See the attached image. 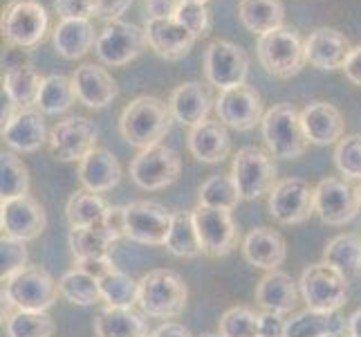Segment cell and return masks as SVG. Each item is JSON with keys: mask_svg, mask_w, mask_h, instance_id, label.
Returning <instances> with one entry per match:
<instances>
[{"mask_svg": "<svg viewBox=\"0 0 361 337\" xmlns=\"http://www.w3.org/2000/svg\"><path fill=\"white\" fill-rule=\"evenodd\" d=\"M173 115L169 104L157 97H137L121 110L119 133L130 146L144 148L157 146L171 131Z\"/></svg>", "mask_w": 361, "mask_h": 337, "instance_id": "cell-1", "label": "cell"}, {"mask_svg": "<svg viewBox=\"0 0 361 337\" xmlns=\"http://www.w3.org/2000/svg\"><path fill=\"white\" fill-rule=\"evenodd\" d=\"M189 302V288L184 279L173 270H151L140 279L142 313L155 319H176L184 313Z\"/></svg>", "mask_w": 361, "mask_h": 337, "instance_id": "cell-2", "label": "cell"}, {"mask_svg": "<svg viewBox=\"0 0 361 337\" xmlns=\"http://www.w3.org/2000/svg\"><path fill=\"white\" fill-rule=\"evenodd\" d=\"M256 54L260 66L267 70V74L279 79H290L301 72L307 64L305 61V41L301 34L292 28L271 30L256 41Z\"/></svg>", "mask_w": 361, "mask_h": 337, "instance_id": "cell-3", "label": "cell"}, {"mask_svg": "<svg viewBox=\"0 0 361 337\" xmlns=\"http://www.w3.org/2000/svg\"><path fill=\"white\" fill-rule=\"evenodd\" d=\"M260 131H263V140L274 158L296 160L305 153L307 137L301 124V112L292 104L271 106L260 122Z\"/></svg>", "mask_w": 361, "mask_h": 337, "instance_id": "cell-4", "label": "cell"}, {"mask_svg": "<svg viewBox=\"0 0 361 337\" xmlns=\"http://www.w3.org/2000/svg\"><path fill=\"white\" fill-rule=\"evenodd\" d=\"M298 290L307 308L337 313L348 302V277L326 261L307 266L298 279Z\"/></svg>", "mask_w": 361, "mask_h": 337, "instance_id": "cell-5", "label": "cell"}, {"mask_svg": "<svg viewBox=\"0 0 361 337\" xmlns=\"http://www.w3.org/2000/svg\"><path fill=\"white\" fill-rule=\"evenodd\" d=\"M47 25V11L39 0H9L0 18V32L9 45L30 49L45 39Z\"/></svg>", "mask_w": 361, "mask_h": 337, "instance_id": "cell-6", "label": "cell"}, {"mask_svg": "<svg viewBox=\"0 0 361 337\" xmlns=\"http://www.w3.org/2000/svg\"><path fill=\"white\" fill-rule=\"evenodd\" d=\"M231 178L243 201H256L260 196L271 194L279 182L271 153L260 151L256 146H245L233 155Z\"/></svg>", "mask_w": 361, "mask_h": 337, "instance_id": "cell-7", "label": "cell"}, {"mask_svg": "<svg viewBox=\"0 0 361 337\" xmlns=\"http://www.w3.org/2000/svg\"><path fill=\"white\" fill-rule=\"evenodd\" d=\"M3 292L14 302L18 310H39L47 313V308H52L56 297L61 295L59 283L52 279L45 268L41 266H27L16 277L9 281H3Z\"/></svg>", "mask_w": 361, "mask_h": 337, "instance_id": "cell-8", "label": "cell"}, {"mask_svg": "<svg viewBox=\"0 0 361 337\" xmlns=\"http://www.w3.org/2000/svg\"><path fill=\"white\" fill-rule=\"evenodd\" d=\"M182 160L173 148L157 144L144 148L130 162V180L144 191H159L178 180Z\"/></svg>", "mask_w": 361, "mask_h": 337, "instance_id": "cell-9", "label": "cell"}, {"mask_svg": "<svg viewBox=\"0 0 361 337\" xmlns=\"http://www.w3.org/2000/svg\"><path fill=\"white\" fill-rule=\"evenodd\" d=\"M173 225V211L153 201H135L126 205L123 236L140 245H166Z\"/></svg>", "mask_w": 361, "mask_h": 337, "instance_id": "cell-10", "label": "cell"}, {"mask_svg": "<svg viewBox=\"0 0 361 337\" xmlns=\"http://www.w3.org/2000/svg\"><path fill=\"white\" fill-rule=\"evenodd\" d=\"M146 32L126 20H115L108 23L106 28L99 32L94 52L99 61L106 66L121 68L137 59L146 47Z\"/></svg>", "mask_w": 361, "mask_h": 337, "instance_id": "cell-11", "label": "cell"}, {"mask_svg": "<svg viewBox=\"0 0 361 337\" xmlns=\"http://www.w3.org/2000/svg\"><path fill=\"white\" fill-rule=\"evenodd\" d=\"M99 131L88 117H68L56 122L47 137L49 153L59 162H81L97 148Z\"/></svg>", "mask_w": 361, "mask_h": 337, "instance_id": "cell-12", "label": "cell"}, {"mask_svg": "<svg viewBox=\"0 0 361 337\" xmlns=\"http://www.w3.org/2000/svg\"><path fill=\"white\" fill-rule=\"evenodd\" d=\"M249 72L245 49L231 41H214L204 49V74L211 85L222 90L243 85Z\"/></svg>", "mask_w": 361, "mask_h": 337, "instance_id": "cell-13", "label": "cell"}, {"mask_svg": "<svg viewBox=\"0 0 361 337\" xmlns=\"http://www.w3.org/2000/svg\"><path fill=\"white\" fill-rule=\"evenodd\" d=\"M269 214L283 225L305 223L314 214V187L303 178H283L269 194Z\"/></svg>", "mask_w": 361, "mask_h": 337, "instance_id": "cell-14", "label": "cell"}, {"mask_svg": "<svg viewBox=\"0 0 361 337\" xmlns=\"http://www.w3.org/2000/svg\"><path fill=\"white\" fill-rule=\"evenodd\" d=\"M197 239H200L202 254L207 256H227L238 243V230L231 211L197 205L193 209Z\"/></svg>", "mask_w": 361, "mask_h": 337, "instance_id": "cell-15", "label": "cell"}, {"mask_svg": "<svg viewBox=\"0 0 361 337\" xmlns=\"http://www.w3.org/2000/svg\"><path fill=\"white\" fill-rule=\"evenodd\" d=\"M314 214L332 227H343L359 214L357 194L339 178H323L314 187Z\"/></svg>", "mask_w": 361, "mask_h": 337, "instance_id": "cell-16", "label": "cell"}, {"mask_svg": "<svg viewBox=\"0 0 361 337\" xmlns=\"http://www.w3.org/2000/svg\"><path fill=\"white\" fill-rule=\"evenodd\" d=\"M216 112L225 126H231L235 131H252L265 117L263 99L247 83L222 90L216 99Z\"/></svg>", "mask_w": 361, "mask_h": 337, "instance_id": "cell-17", "label": "cell"}, {"mask_svg": "<svg viewBox=\"0 0 361 337\" xmlns=\"http://www.w3.org/2000/svg\"><path fill=\"white\" fill-rule=\"evenodd\" d=\"M0 225H3V236L18 241H34L45 232L47 227V214L45 207L32 196L14 198L0 207Z\"/></svg>", "mask_w": 361, "mask_h": 337, "instance_id": "cell-18", "label": "cell"}, {"mask_svg": "<svg viewBox=\"0 0 361 337\" xmlns=\"http://www.w3.org/2000/svg\"><path fill=\"white\" fill-rule=\"evenodd\" d=\"M146 43L161 59L178 61L191 52L197 36H193L176 18H148L144 25Z\"/></svg>", "mask_w": 361, "mask_h": 337, "instance_id": "cell-19", "label": "cell"}, {"mask_svg": "<svg viewBox=\"0 0 361 337\" xmlns=\"http://www.w3.org/2000/svg\"><path fill=\"white\" fill-rule=\"evenodd\" d=\"M350 52L348 36L332 28H319L305 39V61L317 70H343Z\"/></svg>", "mask_w": 361, "mask_h": 337, "instance_id": "cell-20", "label": "cell"}, {"mask_svg": "<svg viewBox=\"0 0 361 337\" xmlns=\"http://www.w3.org/2000/svg\"><path fill=\"white\" fill-rule=\"evenodd\" d=\"M47 129L39 108H18L7 124H3V142L18 153H34L47 142Z\"/></svg>", "mask_w": 361, "mask_h": 337, "instance_id": "cell-21", "label": "cell"}, {"mask_svg": "<svg viewBox=\"0 0 361 337\" xmlns=\"http://www.w3.org/2000/svg\"><path fill=\"white\" fill-rule=\"evenodd\" d=\"M72 85H74V93H77L79 102L94 110L113 104L115 97L119 95L117 81L113 79V74L106 68L94 66V64H83L74 70Z\"/></svg>", "mask_w": 361, "mask_h": 337, "instance_id": "cell-22", "label": "cell"}, {"mask_svg": "<svg viewBox=\"0 0 361 337\" xmlns=\"http://www.w3.org/2000/svg\"><path fill=\"white\" fill-rule=\"evenodd\" d=\"M301 124L310 144L328 146L339 142L345 131L341 110L328 102H310L301 110Z\"/></svg>", "mask_w": 361, "mask_h": 337, "instance_id": "cell-23", "label": "cell"}, {"mask_svg": "<svg viewBox=\"0 0 361 337\" xmlns=\"http://www.w3.org/2000/svg\"><path fill=\"white\" fill-rule=\"evenodd\" d=\"M298 283L290 277L288 272L271 270L256 285V304L265 310V313L276 315H290L298 304Z\"/></svg>", "mask_w": 361, "mask_h": 337, "instance_id": "cell-24", "label": "cell"}, {"mask_svg": "<svg viewBox=\"0 0 361 337\" xmlns=\"http://www.w3.org/2000/svg\"><path fill=\"white\" fill-rule=\"evenodd\" d=\"M79 182L85 191L92 194H106L115 189L121 180V165L119 160L108 151V148H94L92 153L85 155L79 162Z\"/></svg>", "mask_w": 361, "mask_h": 337, "instance_id": "cell-25", "label": "cell"}, {"mask_svg": "<svg viewBox=\"0 0 361 337\" xmlns=\"http://www.w3.org/2000/svg\"><path fill=\"white\" fill-rule=\"evenodd\" d=\"M243 256L254 268L271 272L283 266L285 256H288V247H285V239L276 230L256 227L243 239Z\"/></svg>", "mask_w": 361, "mask_h": 337, "instance_id": "cell-26", "label": "cell"}, {"mask_svg": "<svg viewBox=\"0 0 361 337\" xmlns=\"http://www.w3.org/2000/svg\"><path fill=\"white\" fill-rule=\"evenodd\" d=\"M189 151L197 162H204V165H218L222 162L229 151H231V140L227 126L218 122H202L189 131Z\"/></svg>", "mask_w": 361, "mask_h": 337, "instance_id": "cell-27", "label": "cell"}, {"mask_svg": "<svg viewBox=\"0 0 361 337\" xmlns=\"http://www.w3.org/2000/svg\"><path fill=\"white\" fill-rule=\"evenodd\" d=\"M169 110L176 122L193 129L197 124L207 122L211 112V97L202 88V83L186 81V83H180L178 88L171 93Z\"/></svg>", "mask_w": 361, "mask_h": 337, "instance_id": "cell-28", "label": "cell"}, {"mask_svg": "<svg viewBox=\"0 0 361 337\" xmlns=\"http://www.w3.org/2000/svg\"><path fill=\"white\" fill-rule=\"evenodd\" d=\"M348 321L339 313L305 308L288 319L285 337H345Z\"/></svg>", "mask_w": 361, "mask_h": 337, "instance_id": "cell-29", "label": "cell"}, {"mask_svg": "<svg viewBox=\"0 0 361 337\" xmlns=\"http://www.w3.org/2000/svg\"><path fill=\"white\" fill-rule=\"evenodd\" d=\"M119 241V234L108 223L92 227H72L68 243L74 259H108Z\"/></svg>", "mask_w": 361, "mask_h": 337, "instance_id": "cell-30", "label": "cell"}, {"mask_svg": "<svg viewBox=\"0 0 361 337\" xmlns=\"http://www.w3.org/2000/svg\"><path fill=\"white\" fill-rule=\"evenodd\" d=\"M52 43L56 52L68 61H77L85 57L97 43L92 23L90 20H61L54 28Z\"/></svg>", "mask_w": 361, "mask_h": 337, "instance_id": "cell-31", "label": "cell"}, {"mask_svg": "<svg viewBox=\"0 0 361 337\" xmlns=\"http://www.w3.org/2000/svg\"><path fill=\"white\" fill-rule=\"evenodd\" d=\"M43 79L45 77H41L32 66L18 64V66L7 68L3 77V90L16 108H32L39 102Z\"/></svg>", "mask_w": 361, "mask_h": 337, "instance_id": "cell-32", "label": "cell"}, {"mask_svg": "<svg viewBox=\"0 0 361 337\" xmlns=\"http://www.w3.org/2000/svg\"><path fill=\"white\" fill-rule=\"evenodd\" d=\"M97 337H148L146 319L133 308H108L94 319Z\"/></svg>", "mask_w": 361, "mask_h": 337, "instance_id": "cell-33", "label": "cell"}, {"mask_svg": "<svg viewBox=\"0 0 361 337\" xmlns=\"http://www.w3.org/2000/svg\"><path fill=\"white\" fill-rule=\"evenodd\" d=\"M238 18L249 32L263 36L271 30L283 28L285 7L281 0H240Z\"/></svg>", "mask_w": 361, "mask_h": 337, "instance_id": "cell-34", "label": "cell"}, {"mask_svg": "<svg viewBox=\"0 0 361 337\" xmlns=\"http://www.w3.org/2000/svg\"><path fill=\"white\" fill-rule=\"evenodd\" d=\"M166 249L173 256L182 259H195L202 254L193 211H173V225L166 239Z\"/></svg>", "mask_w": 361, "mask_h": 337, "instance_id": "cell-35", "label": "cell"}, {"mask_svg": "<svg viewBox=\"0 0 361 337\" xmlns=\"http://www.w3.org/2000/svg\"><path fill=\"white\" fill-rule=\"evenodd\" d=\"M108 203L99 194L92 191H77L70 196L66 205V218L70 227H92V225L104 223L108 214Z\"/></svg>", "mask_w": 361, "mask_h": 337, "instance_id": "cell-36", "label": "cell"}, {"mask_svg": "<svg viewBox=\"0 0 361 337\" xmlns=\"http://www.w3.org/2000/svg\"><path fill=\"white\" fill-rule=\"evenodd\" d=\"M74 102H77V93H74L72 77H66V74H49V77L43 79L36 108H39L43 115H59V112H66Z\"/></svg>", "mask_w": 361, "mask_h": 337, "instance_id": "cell-37", "label": "cell"}, {"mask_svg": "<svg viewBox=\"0 0 361 337\" xmlns=\"http://www.w3.org/2000/svg\"><path fill=\"white\" fill-rule=\"evenodd\" d=\"M323 261L341 270L345 277L361 272V239L353 234H339L323 249Z\"/></svg>", "mask_w": 361, "mask_h": 337, "instance_id": "cell-38", "label": "cell"}, {"mask_svg": "<svg viewBox=\"0 0 361 337\" xmlns=\"http://www.w3.org/2000/svg\"><path fill=\"white\" fill-rule=\"evenodd\" d=\"M30 196V171L25 162L11 151L0 155V198L3 203Z\"/></svg>", "mask_w": 361, "mask_h": 337, "instance_id": "cell-39", "label": "cell"}, {"mask_svg": "<svg viewBox=\"0 0 361 337\" xmlns=\"http://www.w3.org/2000/svg\"><path fill=\"white\" fill-rule=\"evenodd\" d=\"M59 290H61V297L68 299L74 306H92L97 302H102V285H99V279L90 277L88 272H83L79 268H74L61 277Z\"/></svg>", "mask_w": 361, "mask_h": 337, "instance_id": "cell-40", "label": "cell"}, {"mask_svg": "<svg viewBox=\"0 0 361 337\" xmlns=\"http://www.w3.org/2000/svg\"><path fill=\"white\" fill-rule=\"evenodd\" d=\"M99 285H102V302L108 308H133L140 297V281L121 270L110 272L99 281Z\"/></svg>", "mask_w": 361, "mask_h": 337, "instance_id": "cell-41", "label": "cell"}, {"mask_svg": "<svg viewBox=\"0 0 361 337\" xmlns=\"http://www.w3.org/2000/svg\"><path fill=\"white\" fill-rule=\"evenodd\" d=\"M238 201H243L238 189H235V182L231 178V173H218V176H211L207 182H202L200 194H197V205H207L214 209H227L231 211Z\"/></svg>", "mask_w": 361, "mask_h": 337, "instance_id": "cell-42", "label": "cell"}, {"mask_svg": "<svg viewBox=\"0 0 361 337\" xmlns=\"http://www.w3.org/2000/svg\"><path fill=\"white\" fill-rule=\"evenodd\" d=\"M54 319L39 310H16L7 319V337H52Z\"/></svg>", "mask_w": 361, "mask_h": 337, "instance_id": "cell-43", "label": "cell"}, {"mask_svg": "<svg viewBox=\"0 0 361 337\" xmlns=\"http://www.w3.org/2000/svg\"><path fill=\"white\" fill-rule=\"evenodd\" d=\"M222 337H260V315L247 306H233L220 317Z\"/></svg>", "mask_w": 361, "mask_h": 337, "instance_id": "cell-44", "label": "cell"}, {"mask_svg": "<svg viewBox=\"0 0 361 337\" xmlns=\"http://www.w3.org/2000/svg\"><path fill=\"white\" fill-rule=\"evenodd\" d=\"M334 165L348 180H361V133L343 135L337 142Z\"/></svg>", "mask_w": 361, "mask_h": 337, "instance_id": "cell-45", "label": "cell"}, {"mask_svg": "<svg viewBox=\"0 0 361 337\" xmlns=\"http://www.w3.org/2000/svg\"><path fill=\"white\" fill-rule=\"evenodd\" d=\"M27 259L30 254L27 247H25V241L3 236V241H0V277H3V281H9L11 277H16L18 272L27 268Z\"/></svg>", "mask_w": 361, "mask_h": 337, "instance_id": "cell-46", "label": "cell"}, {"mask_svg": "<svg viewBox=\"0 0 361 337\" xmlns=\"http://www.w3.org/2000/svg\"><path fill=\"white\" fill-rule=\"evenodd\" d=\"M176 18L178 23H182L186 30H189L193 36H207L209 28H211V16H209V9L207 5H195V3H180L178 11H176Z\"/></svg>", "mask_w": 361, "mask_h": 337, "instance_id": "cell-47", "label": "cell"}, {"mask_svg": "<svg viewBox=\"0 0 361 337\" xmlns=\"http://www.w3.org/2000/svg\"><path fill=\"white\" fill-rule=\"evenodd\" d=\"M61 20H90L94 16L92 0H54Z\"/></svg>", "mask_w": 361, "mask_h": 337, "instance_id": "cell-48", "label": "cell"}, {"mask_svg": "<svg viewBox=\"0 0 361 337\" xmlns=\"http://www.w3.org/2000/svg\"><path fill=\"white\" fill-rule=\"evenodd\" d=\"M133 5V0H92V9L97 18H104L108 23L119 20L121 14Z\"/></svg>", "mask_w": 361, "mask_h": 337, "instance_id": "cell-49", "label": "cell"}, {"mask_svg": "<svg viewBox=\"0 0 361 337\" xmlns=\"http://www.w3.org/2000/svg\"><path fill=\"white\" fill-rule=\"evenodd\" d=\"M74 268L88 272L90 277H94L99 281H102L104 277H108L110 272L117 270V266L110 261V256L108 259H77V266H74Z\"/></svg>", "mask_w": 361, "mask_h": 337, "instance_id": "cell-50", "label": "cell"}, {"mask_svg": "<svg viewBox=\"0 0 361 337\" xmlns=\"http://www.w3.org/2000/svg\"><path fill=\"white\" fill-rule=\"evenodd\" d=\"M182 0H144L148 18H173Z\"/></svg>", "mask_w": 361, "mask_h": 337, "instance_id": "cell-51", "label": "cell"}, {"mask_svg": "<svg viewBox=\"0 0 361 337\" xmlns=\"http://www.w3.org/2000/svg\"><path fill=\"white\" fill-rule=\"evenodd\" d=\"M285 324L283 315L276 313H260V337H285Z\"/></svg>", "mask_w": 361, "mask_h": 337, "instance_id": "cell-52", "label": "cell"}, {"mask_svg": "<svg viewBox=\"0 0 361 337\" xmlns=\"http://www.w3.org/2000/svg\"><path fill=\"white\" fill-rule=\"evenodd\" d=\"M343 72H345L348 81H353L355 85H361V45L353 47V52L343 66Z\"/></svg>", "mask_w": 361, "mask_h": 337, "instance_id": "cell-53", "label": "cell"}, {"mask_svg": "<svg viewBox=\"0 0 361 337\" xmlns=\"http://www.w3.org/2000/svg\"><path fill=\"white\" fill-rule=\"evenodd\" d=\"M155 337H193L189 333V329H184L182 324L178 321H166V324H161V326H157L153 331Z\"/></svg>", "mask_w": 361, "mask_h": 337, "instance_id": "cell-54", "label": "cell"}, {"mask_svg": "<svg viewBox=\"0 0 361 337\" xmlns=\"http://www.w3.org/2000/svg\"><path fill=\"white\" fill-rule=\"evenodd\" d=\"M348 337H361V308L348 319Z\"/></svg>", "mask_w": 361, "mask_h": 337, "instance_id": "cell-55", "label": "cell"}, {"mask_svg": "<svg viewBox=\"0 0 361 337\" xmlns=\"http://www.w3.org/2000/svg\"><path fill=\"white\" fill-rule=\"evenodd\" d=\"M355 194H357V203H359V209H361V182H359V187L355 189Z\"/></svg>", "mask_w": 361, "mask_h": 337, "instance_id": "cell-56", "label": "cell"}, {"mask_svg": "<svg viewBox=\"0 0 361 337\" xmlns=\"http://www.w3.org/2000/svg\"><path fill=\"white\" fill-rule=\"evenodd\" d=\"M182 3H195V5H207L209 0H182Z\"/></svg>", "mask_w": 361, "mask_h": 337, "instance_id": "cell-57", "label": "cell"}, {"mask_svg": "<svg viewBox=\"0 0 361 337\" xmlns=\"http://www.w3.org/2000/svg\"><path fill=\"white\" fill-rule=\"evenodd\" d=\"M200 337H222V335H220V333H218V335H216V333H202Z\"/></svg>", "mask_w": 361, "mask_h": 337, "instance_id": "cell-58", "label": "cell"}, {"mask_svg": "<svg viewBox=\"0 0 361 337\" xmlns=\"http://www.w3.org/2000/svg\"><path fill=\"white\" fill-rule=\"evenodd\" d=\"M148 337H155V335H153V333H151V335H148Z\"/></svg>", "mask_w": 361, "mask_h": 337, "instance_id": "cell-59", "label": "cell"}]
</instances>
